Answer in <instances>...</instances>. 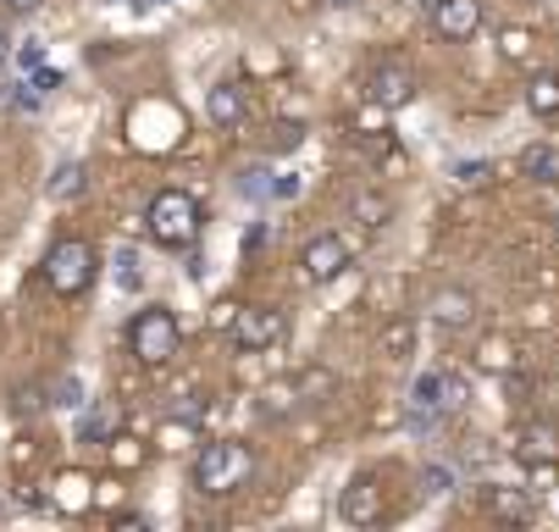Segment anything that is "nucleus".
<instances>
[{"instance_id": "obj_1", "label": "nucleus", "mask_w": 559, "mask_h": 532, "mask_svg": "<svg viewBox=\"0 0 559 532\" xmlns=\"http://www.w3.org/2000/svg\"><path fill=\"white\" fill-rule=\"evenodd\" d=\"M250 472H255V449L245 438H216V444L200 449V461H194V488L211 494V499H222L233 488H245Z\"/></svg>"}, {"instance_id": "obj_2", "label": "nucleus", "mask_w": 559, "mask_h": 532, "mask_svg": "<svg viewBox=\"0 0 559 532\" xmlns=\"http://www.w3.org/2000/svg\"><path fill=\"white\" fill-rule=\"evenodd\" d=\"M144 222H150V239H155V245L189 250V245L200 239V200L183 194V189H162V194L150 200Z\"/></svg>"}, {"instance_id": "obj_3", "label": "nucleus", "mask_w": 559, "mask_h": 532, "mask_svg": "<svg viewBox=\"0 0 559 532\" xmlns=\"http://www.w3.org/2000/svg\"><path fill=\"white\" fill-rule=\"evenodd\" d=\"M183 344V322L173 306H144L133 322H128V350L139 355V366H167Z\"/></svg>"}, {"instance_id": "obj_4", "label": "nucleus", "mask_w": 559, "mask_h": 532, "mask_svg": "<svg viewBox=\"0 0 559 532\" xmlns=\"http://www.w3.org/2000/svg\"><path fill=\"white\" fill-rule=\"evenodd\" d=\"M95 267H100V256H95V245H90V239L61 234V239L50 245V256H45V283H50V294L78 299V294H84V288L95 283Z\"/></svg>"}, {"instance_id": "obj_5", "label": "nucleus", "mask_w": 559, "mask_h": 532, "mask_svg": "<svg viewBox=\"0 0 559 532\" xmlns=\"http://www.w3.org/2000/svg\"><path fill=\"white\" fill-rule=\"evenodd\" d=\"M227 339L238 350H272L283 339V311H272V306H238L233 322H227Z\"/></svg>"}, {"instance_id": "obj_6", "label": "nucleus", "mask_w": 559, "mask_h": 532, "mask_svg": "<svg viewBox=\"0 0 559 532\" xmlns=\"http://www.w3.org/2000/svg\"><path fill=\"white\" fill-rule=\"evenodd\" d=\"M427 17H432V28H438L443 39H454V45L476 39V28H483V7H476V0H427Z\"/></svg>"}, {"instance_id": "obj_7", "label": "nucleus", "mask_w": 559, "mask_h": 532, "mask_svg": "<svg viewBox=\"0 0 559 532\" xmlns=\"http://www.w3.org/2000/svg\"><path fill=\"white\" fill-rule=\"evenodd\" d=\"M366 95H371L377 106H411V95H416V72H411L405 61H382V67H371Z\"/></svg>"}, {"instance_id": "obj_8", "label": "nucleus", "mask_w": 559, "mask_h": 532, "mask_svg": "<svg viewBox=\"0 0 559 532\" xmlns=\"http://www.w3.org/2000/svg\"><path fill=\"white\" fill-rule=\"evenodd\" d=\"M299 267H305L310 283H333V277L349 267V245H344L338 234H322V239H310V245H305Z\"/></svg>"}, {"instance_id": "obj_9", "label": "nucleus", "mask_w": 559, "mask_h": 532, "mask_svg": "<svg viewBox=\"0 0 559 532\" xmlns=\"http://www.w3.org/2000/svg\"><path fill=\"white\" fill-rule=\"evenodd\" d=\"M416 411H460L465 405V377L460 371H427L416 394H411Z\"/></svg>"}, {"instance_id": "obj_10", "label": "nucleus", "mask_w": 559, "mask_h": 532, "mask_svg": "<svg viewBox=\"0 0 559 532\" xmlns=\"http://www.w3.org/2000/svg\"><path fill=\"white\" fill-rule=\"evenodd\" d=\"M338 516H344L349 527H371V521H382V488H377L371 477H355V483L338 494Z\"/></svg>"}, {"instance_id": "obj_11", "label": "nucleus", "mask_w": 559, "mask_h": 532, "mask_svg": "<svg viewBox=\"0 0 559 532\" xmlns=\"http://www.w3.org/2000/svg\"><path fill=\"white\" fill-rule=\"evenodd\" d=\"M205 111H211V122L222 133H238V128H245V90H238V84H216L205 95Z\"/></svg>"}, {"instance_id": "obj_12", "label": "nucleus", "mask_w": 559, "mask_h": 532, "mask_svg": "<svg viewBox=\"0 0 559 532\" xmlns=\"http://www.w3.org/2000/svg\"><path fill=\"white\" fill-rule=\"evenodd\" d=\"M515 454H521V461L526 466H554L559 461V433L548 427V422H532V427H521V444H515Z\"/></svg>"}, {"instance_id": "obj_13", "label": "nucleus", "mask_w": 559, "mask_h": 532, "mask_svg": "<svg viewBox=\"0 0 559 532\" xmlns=\"http://www.w3.org/2000/svg\"><path fill=\"white\" fill-rule=\"evenodd\" d=\"M432 317H438L449 333H460V328H471V322H476V299H471L465 288H443V294L432 299Z\"/></svg>"}, {"instance_id": "obj_14", "label": "nucleus", "mask_w": 559, "mask_h": 532, "mask_svg": "<svg viewBox=\"0 0 559 532\" xmlns=\"http://www.w3.org/2000/svg\"><path fill=\"white\" fill-rule=\"evenodd\" d=\"M521 173L532 184H559V150L554 144H526L521 150Z\"/></svg>"}, {"instance_id": "obj_15", "label": "nucleus", "mask_w": 559, "mask_h": 532, "mask_svg": "<svg viewBox=\"0 0 559 532\" xmlns=\"http://www.w3.org/2000/svg\"><path fill=\"white\" fill-rule=\"evenodd\" d=\"M526 106L532 117H559V72H537L526 84Z\"/></svg>"}, {"instance_id": "obj_16", "label": "nucleus", "mask_w": 559, "mask_h": 532, "mask_svg": "<svg viewBox=\"0 0 559 532\" xmlns=\"http://www.w3.org/2000/svg\"><path fill=\"white\" fill-rule=\"evenodd\" d=\"M45 189H50V200H78V194L90 189V173H84V162H67V167H56Z\"/></svg>"}, {"instance_id": "obj_17", "label": "nucleus", "mask_w": 559, "mask_h": 532, "mask_svg": "<svg viewBox=\"0 0 559 532\" xmlns=\"http://www.w3.org/2000/svg\"><path fill=\"white\" fill-rule=\"evenodd\" d=\"M488 510H493L499 521H532V499L515 494V488H493V494H488Z\"/></svg>"}, {"instance_id": "obj_18", "label": "nucleus", "mask_w": 559, "mask_h": 532, "mask_svg": "<svg viewBox=\"0 0 559 532\" xmlns=\"http://www.w3.org/2000/svg\"><path fill=\"white\" fill-rule=\"evenodd\" d=\"M411 350H416V328H411L405 317L388 322V333H382V355H388V360H405Z\"/></svg>"}, {"instance_id": "obj_19", "label": "nucleus", "mask_w": 559, "mask_h": 532, "mask_svg": "<svg viewBox=\"0 0 559 532\" xmlns=\"http://www.w3.org/2000/svg\"><path fill=\"white\" fill-rule=\"evenodd\" d=\"M106 444H111V466H117V472H133V466L144 461V444H139V438H106Z\"/></svg>"}, {"instance_id": "obj_20", "label": "nucleus", "mask_w": 559, "mask_h": 532, "mask_svg": "<svg viewBox=\"0 0 559 532\" xmlns=\"http://www.w3.org/2000/svg\"><path fill=\"white\" fill-rule=\"evenodd\" d=\"M476 360H483L488 371H504V366H510V344H504V339H488L483 350H476Z\"/></svg>"}, {"instance_id": "obj_21", "label": "nucleus", "mask_w": 559, "mask_h": 532, "mask_svg": "<svg viewBox=\"0 0 559 532\" xmlns=\"http://www.w3.org/2000/svg\"><path fill=\"white\" fill-rule=\"evenodd\" d=\"M155 444H162V449H183V444H194V427L189 422H167L162 433H155Z\"/></svg>"}, {"instance_id": "obj_22", "label": "nucleus", "mask_w": 559, "mask_h": 532, "mask_svg": "<svg viewBox=\"0 0 559 532\" xmlns=\"http://www.w3.org/2000/svg\"><path fill=\"white\" fill-rule=\"evenodd\" d=\"M454 178H460L465 189H483V184L493 178V167H488V162H460V167H454Z\"/></svg>"}, {"instance_id": "obj_23", "label": "nucleus", "mask_w": 559, "mask_h": 532, "mask_svg": "<svg viewBox=\"0 0 559 532\" xmlns=\"http://www.w3.org/2000/svg\"><path fill=\"white\" fill-rule=\"evenodd\" d=\"M355 216H366L371 227H382V222H388V200H377V194H355Z\"/></svg>"}, {"instance_id": "obj_24", "label": "nucleus", "mask_w": 559, "mask_h": 532, "mask_svg": "<svg viewBox=\"0 0 559 532\" xmlns=\"http://www.w3.org/2000/svg\"><path fill=\"white\" fill-rule=\"evenodd\" d=\"M106 438H111V411L84 416V444H106Z\"/></svg>"}, {"instance_id": "obj_25", "label": "nucleus", "mask_w": 559, "mask_h": 532, "mask_svg": "<svg viewBox=\"0 0 559 532\" xmlns=\"http://www.w3.org/2000/svg\"><path fill=\"white\" fill-rule=\"evenodd\" d=\"M454 488V472L449 466H427L421 472V494H449Z\"/></svg>"}, {"instance_id": "obj_26", "label": "nucleus", "mask_w": 559, "mask_h": 532, "mask_svg": "<svg viewBox=\"0 0 559 532\" xmlns=\"http://www.w3.org/2000/svg\"><path fill=\"white\" fill-rule=\"evenodd\" d=\"M499 45H504V56H510V61H521V56L532 50V34H526V28H504V39H499Z\"/></svg>"}, {"instance_id": "obj_27", "label": "nucleus", "mask_w": 559, "mask_h": 532, "mask_svg": "<svg viewBox=\"0 0 559 532\" xmlns=\"http://www.w3.org/2000/svg\"><path fill=\"white\" fill-rule=\"evenodd\" d=\"M139 277H144V272H139V261H133V250H122V256H117V283H122V288L133 294V288H139Z\"/></svg>"}, {"instance_id": "obj_28", "label": "nucleus", "mask_w": 559, "mask_h": 532, "mask_svg": "<svg viewBox=\"0 0 559 532\" xmlns=\"http://www.w3.org/2000/svg\"><path fill=\"white\" fill-rule=\"evenodd\" d=\"M56 405H84V383H78V377H61V383H56Z\"/></svg>"}, {"instance_id": "obj_29", "label": "nucleus", "mask_w": 559, "mask_h": 532, "mask_svg": "<svg viewBox=\"0 0 559 532\" xmlns=\"http://www.w3.org/2000/svg\"><path fill=\"white\" fill-rule=\"evenodd\" d=\"M39 405H45V394H39V389H34V383H28V389H23V394H17V411H23V416H34V411H39Z\"/></svg>"}, {"instance_id": "obj_30", "label": "nucleus", "mask_w": 559, "mask_h": 532, "mask_svg": "<svg viewBox=\"0 0 559 532\" xmlns=\"http://www.w3.org/2000/svg\"><path fill=\"white\" fill-rule=\"evenodd\" d=\"M34 90H39V95H45V90H61V72H45V67H39V72H34Z\"/></svg>"}, {"instance_id": "obj_31", "label": "nucleus", "mask_w": 559, "mask_h": 532, "mask_svg": "<svg viewBox=\"0 0 559 532\" xmlns=\"http://www.w3.org/2000/svg\"><path fill=\"white\" fill-rule=\"evenodd\" d=\"M272 133H277V150H294V144H299V128H294V122H283V128H272Z\"/></svg>"}, {"instance_id": "obj_32", "label": "nucleus", "mask_w": 559, "mask_h": 532, "mask_svg": "<svg viewBox=\"0 0 559 532\" xmlns=\"http://www.w3.org/2000/svg\"><path fill=\"white\" fill-rule=\"evenodd\" d=\"M17 111V84H0V117Z\"/></svg>"}, {"instance_id": "obj_33", "label": "nucleus", "mask_w": 559, "mask_h": 532, "mask_svg": "<svg viewBox=\"0 0 559 532\" xmlns=\"http://www.w3.org/2000/svg\"><path fill=\"white\" fill-rule=\"evenodd\" d=\"M12 12H39V0H7Z\"/></svg>"}, {"instance_id": "obj_34", "label": "nucleus", "mask_w": 559, "mask_h": 532, "mask_svg": "<svg viewBox=\"0 0 559 532\" xmlns=\"http://www.w3.org/2000/svg\"><path fill=\"white\" fill-rule=\"evenodd\" d=\"M7 56H12V39H7V28H0V67H7Z\"/></svg>"}, {"instance_id": "obj_35", "label": "nucleus", "mask_w": 559, "mask_h": 532, "mask_svg": "<svg viewBox=\"0 0 559 532\" xmlns=\"http://www.w3.org/2000/svg\"><path fill=\"white\" fill-rule=\"evenodd\" d=\"M333 7H355V0H333Z\"/></svg>"}]
</instances>
